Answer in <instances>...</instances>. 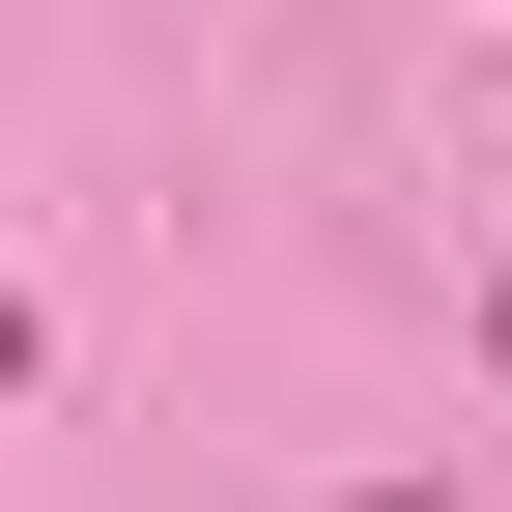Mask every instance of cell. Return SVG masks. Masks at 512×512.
I'll return each instance as SVG.
<instances>
[{"instance_id": "cell-1", "label": "cell", "mask_w": 512, "mask_h": 512, "mask_svg": "<svg viewBox=\"0 0 512 512\" xmlns=\"http://www.w3.org/2000/svg\"><path fill=\"white\" fill-rule=\"evenodd\" d=\"M29 370H57V342H29V285H0V399H29Z\"/></svg>"}]
</instances>
